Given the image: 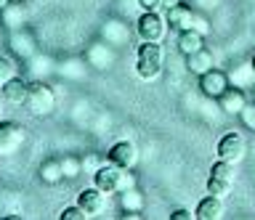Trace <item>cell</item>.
Instances as JSON below:
<instances>
[{
  "mask_svg": "<svg viewBox=\"0 0 255 220\" xmlns=\"http://www.w3.org/2000/svg\"><path fill=\"white\" fill-rule=\"evenodd\" d=\"M135 72H138L141 80H154V77H159V72H162V48H159V43L143 40V45H138Z\"/></svg>",
  "mask_w": 255,
  "mask_h": 220,
  "instance_id": "1",
  "label": "cell"
},
{
  "mask_svg": "<svg viewBox=\"0 0 255 220\" xmlns=\"http://www.w3.org/2000/svg\"><path fill=\"white\" fill-rule=\"evenodd\" d=\"M234 178H237L234 164L218 159L210 167V175H207V194L221 196V199H223V196L231 191V186H234Z\"/></svg>",
  "mask_w": 255,
  "mask_h": 220,
  "instance_id": "2",
  "label": "cell"
},
{
  "mask_svg": "<svg viewBox=\"0 0 255 220\" xmlns=\"http://www.w3.org/2000/svg\"><path fill=\"white\" fill-rule=\"evenodd\" d=\"M24 104H27V109L35 117H48L56 106V96L45 82H29V93Z\"/></svg>",
  "mask_w": 255,
  "mask_h": 220,
  "instance_id": "3",
  "label": "cell"
},
{
  "mask_svg": "<svg viewBox=\"0 0 255 220\" xmlns=\"http://www.w3.org/2000/svg\"><path fill=\"white\" fill-rule=\"evenodd\" d=\"M215 154H218V159H223V162L237 164V162L245 159L247 144H245V138L239 136V133H226V136L218 141V146H215Z\"/></svg>",
  "mask_w": 255,
  "mask_h": 220,
  "instance_id": "4",
  "label": "cell"
},
{
  "mask_svg": "<svg viewBox=\"0 0 255 220\" xmlns=\"http://www.w3.org/2000/svg\"><path fill=\"white\" fill-rule=\"evenodd\" d=\"M138 37L141 40H151V43H159L165 37V29H167V19H162L157 11H143L141 19H138Z\"/></svg>",
  "mask_w": 255,
  "mask_h": 220,
  "instance_id": "5",
  "label": "cell"
},
{
  "mask_svg": "<svg viewBox=\"0 0 255 220\" xmlns=\"http://www.w3.org/2000/svg\"><path fill=\"white\" fill-rule=\"evenodd\" d=\"M24 138H27V133L19 122H0V154L3 156L13 154L24 144Z\"/></svg>",
  "mask_w": 255,
  "mask_h": 220,
  "instance_id": "6",
  "label": "cell"
},
{
  "mask_svg": "<svg viewBox=\"0 0 255 220\" xmlns=\"http://www.w3.org/2000/svg\"><path fill=\"white\" fill-rule=\"evenodd\" d=\"M120 170L123 167H117V164H101L99 170L93 172V186L99 188V191L104 194H120Z\"/></svg>",
  "mask_w": 255,
  "mask_h": 220,
  "instance_id": "7",
  "label": "cell"
},
{
  "mask_svg": "<svg viewBox=\"0 0 255 220\" xmlns=\"http://www.w3.org/2000/svg\"><path fill=\"white\" fill-rule=\"evenodd\" d=\"M229 88V74L221 72V69H207L205 74H199V90L205 93L207 98H218L223 90Z\"/></svg>",
  "mask_w": 255,
  "mask_h": 220,
  "instance_id": "8",
  "label": "cell"
},
{
  "mask_svg": "<svg viewBox=\"0 0 255 220\" xmlns=\"http://www.w3.org/2000/svg\"><path fill=\"white\" fill-rule=\"evenodd\" d=\"M109 162L117 164L123 170H130L135 162H138V148H135L130 141H117L115 146L109 148Z\"/></svg>",
  "mask_w": 255,
  "mask_h": 220,
  "instance_id": "9",
  "label": "cell"
},
{
  "mask_svg": "<svg viewBox=\"0 0 255 220\" xmlns=\"http://www.w3.org/2000/svg\"><path fill=\"white\" fill-rule=\"evenodd\" d=\"M77 204L88 212V215H99V212L104 210V204H107V194L99 191L96 186L83 188V191H80V196H77Z\"/></svg>",
  "mask_w": 255,
  "mask_h": 220,
  "instance_id": "10",
  "label": "cell"
},
{
  "mask_svg": "<svg viewBox=\"0 0 255 220\" xmlns=\"http://www.w3.org/2000/svg\"><path fill=\"white\" fill-rule=\"evenodd\" d=\"M167 24H170V29H175V32L191 29V24H194V11L183 3L173 5V8H167Z\"/></svg>",
  "mask_w": 255,
  "mask_h": 220,
  "instance_id": "11",
  "label": "cell"
},
{
  "mask_svg": "<svg viewBox=\"0 0 255 220\" xmlns=\"http://www.w3.org/2000/svg\"><path fill=\"white\" fill-rule=\"evenodd\" d=\"M218 104H221V109H223L226 114H239V112L245 109L247 98H245V93L239 90L237 85H234V88L229 85V88H226V90H223L221 96H218Z\"/></svg>",
  "mask_w": 255,
  "mask_h": 220,
  "instance_id": "12",
  "label": "cell"
},
{
  "mask_svg": "<svg viewBox=\"0 0 255 220\" xmlns=\"http://www.w3.org/2000/svg\"><path fill=\"white\" fill-rule=\"evenodd\" d=\"M0 88H3V98L8 104H24V101H27V93H29V82H24L21 77H11V80L3 82Z\"/></svg>",
  "mask_w": 255,
  "mask_h": 220,
  "instance_id": "13",
  "label": "cell"
},
{
  "mask_svg": "<svg viewBox=\"0 0 255 220\" xmlns=\"http://www.w3.org/2000/svg\"><path fill=\"white\" fill-rule=\"evenodd\" d=\"M194 215H197V220H218V218H223V199L221 196H213V194L205 196V199L197 204Z\"/></svg>",
  "mask_w": 255,
  "mask_h": 220,
  "instance_id": "14",
  "label": "cell"
},
{
  "mask_svg": "<svg viewBox=\"0 0 255 220\" xmlns=\"http://www.w3.org/2000/svg\"><path fill=\"white\" fill-rule=\"evenodd\" d=\"M205 48V35L197 32V29H183L178 32V51L183 56H191V53L202 51Z\"/></svg>",
  "mask_w": 255,
  "mask_h": 220,
  "instance_id": "15",
  "label": "cell"
},
{
  "mask_svg": "<svg viewBox=\"0 0 255 220\" xmlns=\"http://www.w3.org/2000/svg\"><path fill=\"white\" fill-rule=\"evenodd\" d=\"M120 207H123L128 215H135V212L143 210V194L138 188H128V191H120Z\"/></svg>",
  "mask_w": 255,
  "mask_h": 220,
  "instance_id": "16",
  "label": "cell"
},
{
  "mask_svg": "<svg viewBox=\"0 0 255 220\" xmlns=\"http://www.w3.org/2000/svg\"><path fill=\"white\" fill-rule=\"evenodd\" d=\"M0 16H3V24L8 29H19L24 24V19H27V13H24L21 3H8L3 11H0Z\"/></svg>",
  "mask_w": 255,
  "mask_h": 220,
  "instance_id": "17",
  "label": "cell"
},
{
  "mask_svg": "<svg viewBox=\"0 0 255 220\" xmlns=\"http://www.w3.org/2000/svg\"><path fill=\"white\" fill-rule=\"evenodd\" d=\"M64 178V170H61V159H48L40 164V180L48 186H56L59 180Z\"/></svg>",
  "mask_w": 255,
  "mask_h": 220,
  "instance_id": "18",
  "label": "cell"
},
{
  "mask_svg": "<svg viewBox=\"0 0 255 220\" xmlns=\"http://www.w3.org/2000/svg\"><path fill=\"white\" fill-rule=\"evenodd\" d=\"M186 64H189V72L205 74L207 69H213V56L202 48V51H197V53H191V56H186Z\"/></svg>",
  "mask_w": 255,
  "mask_h": 220,
  "instance_id": "19",
  "label": "cell"
},
{
  "mask_svg": "<svg viewBox=\"0 0 255 220\" xmlns=\"http://www.w3.org/2000/svg\"><path fill=\"white\" fill-rule=\"evenodd\" d=\"M61 170H64V178H77L80 170H83V162L75 159V156H64V159H61Z\"/></svg>",
  "mask_w": 255,
  "mask_h": 220,
  "instance_id": "20",
  "label": "cell"
},
{
  "mask_svg": "<svg viewBox=\"0 0 255 220\" xmlns=\"http://www.w3.org/2000/svg\"><path fill=\"white\" fill-rule=\"evenodd\" d=\"M11 77H16V64L8 56H0V85L8 82Z\"/></svg>",
  "mask_w": 255,
  "mask_h": 220,
  "instance_id": "21",
  "label": "cell"
},
{
  "mask_svg": "<svg viewBox=\"0 0 255 220\" xmlns=\"http://www.w3.org/2000/svg\"><path fill=\"white\" fill-rule=\"evenodd\" d=\"M85 218H91L88 212L80 207V204H75V207H64L61 210V220H85Z\"/></svg>",
  "mask_w": 255,
  "mask_h": 220,
  "instance_id": "22",
  "label": "cell"
},
{
  "mask_svg": "<svg viewBox=\"0 0 255 220\" xmlns=\"http://www.w3.org/2000/svg\"><path fill=\"white\" fill-rule=\"evenodd\" d=\"M239 117H242V125H245V128L255 130V104H245V109L239 112Z\"/></svg>",
  "mask_w": 255,
  "mask_h": 220,
  "instance_id": "23",
  "label": "cell"
},
{
  "mask_svg": "<svg viewBox=\"0 0 255 220\" xmlns=\"http://www.w3.org/2000/svg\"><path fill=\"white\" fill-rule=\"evenodd\" d=\"M128 188H135V178L130 170H120V191H128Z\"/></svg>",
  "mask_w": 255,
  "mask_h": 220,
  "instance_id": "24",
  "label": "cell"
},
{
  "mask_svg": "<svg viewBox=\"0 0 255 220\" xmlns=\"http://www.w3.org/2000/svg\"><path fill=\"white\" fill-rule=\"evenodd\" d=\"M173 220H191V218H197V215H191V210H183V207H178V210H173V215H170Z\"/></svg>",
  "mask_w": 255,
  "mask_h": 220,
  "instance_id": "25",
  "label": "cell"
},
{
  "mask_svg": "<svg viewBox=\"0 0 255 220\" xmlns=\"http://www.w3.org/2000/svg\"><path fill=\"white\" fill-rule=\"evenodd\" d=\"M138 5H141L143 11H157L162 3H159V0H138Z\"/></svg>",
  "mask_w": 255,
  "mask_h": 220,
  "instance_id": "26",
  "label": "cell"
},
{
  "mask_svg": "<svg viewBox=\"0 0 255 220\" xmlns=\"http://www.w3.org/2000/svg\"><path fill=\"white\" fill-rule=\"evenodd\" d=\"M191 29H197V32H207V21L205 19H199V16H194V24H191Z\"/></svg>",
  "mask_w": 255,
  "mask_h": 220,
  "instance_id": "27",
  "label": "cell"
},
{
  "mask_svg": "<svg viewBox=\"0 0 255 220\" xmlns=\"http://www.w3.org/2000/svg\"><path fill=\"white\" fill-rule=\"evenodd\" d=\"M159 3H162V8H173V5L183 3V0H159Z\"/></svg>",
  "mask_w": 255,
  "mask_h": 220,
  "instance_id": "28",
  "label": "cell"
},
{
  "mask_svg": "<svg viewBox=\"0 0 255 220\" xmlns=\"http://www.w3.org/2000/svg\"><path fill=\"white\" fill-rule=\"evenodd\" d=\"M8 3H13V0H0V11H3L5 5H8Z\"/></svg>",
  "mask_w": 255,
  "mask_h": 220,
  "instance_id": "29",
  "label": "cell"
},
{
  "mask_svg": "<svg viewBox=\"0 0 255 220\" xmlns=\"http://www.w3.org/2000/svg\"><path fill=\"white\" fill-rule=\"evenodd\" d=\"M250 67H253V72H255V53H253V59H250Z\"/></svg>",
  "mask_w": 255,
  "mask_h": 220,
  "instance_id": "30",
  "label": "cell"
},
{
  "mask_svg": "<svg viewBox=\"0 0 255 220\" xmlns=\"http://www.w3.org/2000/svg\"><path fill=\"white\" fill-rule=\"evenodd\" d=\"M13 3H19V0H13Z\"/></svg>",
  "mask_w": 255,
  "mask_h": 220,
  "instance_id": "31",
  "label": "cell"
}]
</instances>
